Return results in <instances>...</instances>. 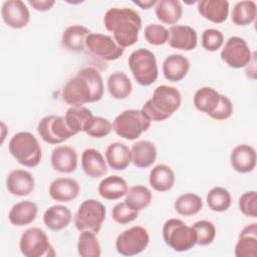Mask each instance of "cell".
Wrapping results in <instances>:
<instances>
[{
  "label": "cell",
  "instance_id": "16",
  "mask_svg": "<svg viewBox=\"0 0 257 257\" xmlns=\"http://www.w3.org/2000/svg\"><path fill=\"white\" fill-rule=\"evenodd\" d=\"M35 180L33 175L23 169L12 170L6 178L7 191L16 197L28 196L34 191Z\"/></svg>",
  "mask_w": 257,
  "mask_h": 257
},
{
  "label": "cell",
  "instance_id": "7",
  "mask_svg": "<svg viewBox=\"0 0 257 257\" xmlns=\"http://www.w3.org/2000/svg\"><path fill=\"white\" fill-rule=\"evenodd\" d=\"M128 67L136 79L142 86L153 84L159 75V69L155 54L146 48H140L128 56Z\"/></svg>",
  "mask_w": 257,
  "mask_h": 257
},
{
  "label": "cell",
  "instance_id": "43",
  "mask_svg": "<svg viewBox=\"0 0 257 257\" xmlns=\"http://www.w3.org/2000/svg\"><path fill=\"white\" fill-rule=\"evenodd\" d=\"M139 216V212L130 208L125 202L117 203L111 211V217L117 224L124 225L135 221Z\"/></svg>",
  "mask_w": 257,
  "mask_h": 257
},
{
  "label": "cell",
  "instance_id": "23",
  "mask_svg": "<svg viewBox=\"0 0 257 257\" xmlns=\"http://www.w3.org/2000/svg\"><path fill=\"white\" fill-rule=\"evenodd\" d=\"M90 30L79 24L68 26L62 33L61 44L70 52H82L86 48L85 42Z\"/></svg>",
  "mask_w": 257,
  "mask_h": 257
},
{
  "label": "cell",
  "instance_id": "28",
  "mask_svg": "<svg viewBox=\"0 0 257 257\" xmlns=\"http://www.w3.org/2000/svg\"><path fill=\"white\" fill-rule=\"evenodd\" d=\"M93 113L87 107L83 106H70L64 115L68 127L76 135L78 133H85L91 121L93 120Z\"/></svg>",
  "mask_w": 257,
  "mask_h": 257
},
{
  "label": "cell",
  "instance_id": "31",
  "mask_svg": "<svg viewBox=\"0 0 257 257\" xmlns=\"http://www.w3.org/2000/svg\"><path fill=\"white\" fill-rule=\"evenodd\" d=\"M176 181L175 173L171 167L165 164L155 166L149 175V183L157 192L170 191Z\"/></svg>",
  "mask_w": 257,
  "mask_h": 257
},
{
  "label": "cell",
  "instance_id": "25",
  "mask_svg": "<svg viewBox=\"0 0 257 257\" xmlns=\"http://www.w3.org/2000/svg\"><path fill=\"white\" fill-rule=\"evenodd\" d=\"M37 214V205L32 201L24 200L12 206L8 213V220L14 226H26L36 219Z\"/></svg>",
  "mask_w": 257,
  "mask_h": 257
},
{
  "label": "cell",
  "instance_id": "26",
  "mask_svg": "<svg viewBox=\"0 0 257 257\" xmlns=\"http://www.w3.org/2000/svg\"><path fill=\"white\" fill-rule=\"evenodd\" d=\"M132 163L141 169L151 167L157 159V148L154 143L142 140L135 143L131 149Z\"/></svg>",
  "mask_w": 257,
  "mask_h": 257
},
{
  "label": "cell",
  "instance_id": "38",
  "mask_svg": "<svg viewBox=\"0 0 257 257\" xmlns=\"http://www.w3.org/2000/svg\"><path fill=\"white\" fill-rule=\"evenodd\" d=\"M209 209L214 212L222 213L227 211L232 204V196L230 192L223 187L212 188L206 197Z\"/></svg>",
  "mask_w": 257,
  "mask_h": 257
},
{
  "label": "cell",
  "instance_id": "17",
  "mask_svg": "<svg viewBox=\"0 0 257 257\" xmlns=\"http://www.w3.org/2000/svg\"><path fill=\"white\" fill-rule=\"evenodd\" d=\"M50 162L54 171L70 174L77 169V153L75 149L70 146H58L52 151Z\"/></svg>",
  "mask_w": 257,
  "mask_h": 257
},
{
  "label": "cell",
  "instance_id": "32",
  "mask_svg": "<svg viewBox=\"0 0 257 257\" xmlns=\"http://www.w3.org/2000/svg\"><path fill=\"white\" fill-rule=\"evenodd\" d=\"M220 95L215 88L211 86H202L200 87L193 96V103L196 109L199 111L210 115L217 107Z\"/></svg>",
  "mask_w": 257,
  "mask_h": 257
},
{
  "label": "cell",
  "instance_id": "24",
  "mask_svg": "<svg viewBox=\"0 0 257 257\" xmlns=\"http://www.w3.org/2000/svg\"><path fill=\"white\" fill-rule=\"evenodd\" d=\"M199 14L213 22H224L229 14V2L227 0H201L197 2Z\"/></svg>",
  "mask_w": 257,
  "mask_h": 257
},
{
  "label": "cell",
  "instance_id": "19",
  "mask_svg": "<svg viewBox=\"0 0 257 257\" xmlns=\"http://www.w3.org/2000/svg\"><path fill=\"white\" fill-rule=\"evenodd\" d=\"M80 192L79 184L72 178H57L49 185L50 197L60 203H67L77 198Z\"/></svg>",
  "mask_w": 257,
  "mask_h": 257
},
{
  "label": "cell",
  "instance_id": "44",
  "mask_svg": "<svg viewBox=\"0 0 257 257\" xmlns=\"http://www.w3.org/2000/svg\"><path fill=\"white\" fill-rule=\"evenodd\" d=\"M239 210L246 217H257V192L248 191L239 198Z\"/></svg>",
  "mask_w": 257,
  "mask_h": 257
},
{
  "label": "cell",
  "instance_id": "11",
  "mask_svg": "<svg viewBox=\"0 0 257 257\" xmlns=\"http://www.w3.org/2000/svg\"><path fill=\"white\" fill-rule=\"evenodd\" d=\"M37 133L45 143L50 145H59L76 135L68 127L64 116L56 114L42 117L37 124Z\"/></svg>",
  "mask_w": 257,
  "mask_h": 257
},
{
  "label": "cell",
  "instance_id": "45",
  "mask_svg": "<svg viewBox=\"0 0 257 257\" xmlns=\"http://www.w3.org/2000/svg\"><path fill=\"white\" fill-rule=\"evenodd\" d=\"M112 130V123L105 117L95 116L91 121L88 130L85 132L89 137L94 139H101L110 134Z\"/></svg>",
  "mask_w": 257,
  "mask_h": 257
},
{
  "label": "cell",
  "instance_id": "33",
  "mask_svg": "<svg viewBox=\"0 0 257 257\" xmlns=\"http://www.w3.org/2000/svg\"><path fill=\"white\" fill-rule=\"evenodd\" d=\"M157 18L165 24L176 25L183 14V6L178 0H159L155 5Z\"/></svg>",
  "mask_w": 257,
  "mask_h": 257
},
{
  "label": "cell",
  "instance_id": "27",
  "mask_svg": "<svg viewBox=\"0 0 257 257\" xmlns=\"http://www.w3.org/2000/svg\"><path fill=\"white\" fill-rule=\"evenodd\" d=\"M105 161L110 169L123 171L132 163L131 149L119 142L111 143L105 150Z\"/></svg>",
  "mask_w": 257,
  "mask_h": 257
},
{
  "label": "cell",
  "instance_id": "49",
  "mask_svg": "<svg viewBox=\"0 0 257 257\" xmlns=\"http://www.w3.org/2000/svg\"><path fill=\"white\" fill-rule=\"evenodd\" d=\"M1 128H2V140H1V144H3V142H4V138H5V134H4V132L6 131V126H5L4 122H1Z\"/></svg>",
  "mask_w": 257,
  "mask_h": 257
},
{
  "label": "cell",
  "instance_id": "22",
  "mask_svg": "<svg viewBox=\"0 0 257 257\" xmlns=\"http://www.w3.org/2000/svg\"><path fill=\"white\" fill-rule=\"evenodd\" d=\"M81 168L84 174L92 179H97L107 173V165L101 153L89 148L81 155Z\"/></svg>",
  "mask_w": 257,
  "mask_h": 257
},
{
  "label": "cell",
  "instance_id": "3",
  "mask_svg": "<svg viewBox=\"0 0 257 257\" xmlns=\"http://www.w3.org/2000/svg\"><path fill=\"white\" fill-rule=\"evenodd\" d=\"M182 103L180 90L175 86L159 85L144 103L142 110L151 121H164L176 112Z\"/></svg>",
  "mask_w": 257,
  "mask_h": 257
},
{
  "label": "cell",
  "instance_id": "40",
  "mask_svg": "<svg viewBox=\"0 0 257 257\" xmlns=\"http://www.w3.org/2000/svg\"><path fill=\"white\" fill-rule=\"evenodd\" d=\"M196 232L197 244L201 246H208L213 243L216 238V227L208 220H200L192 225Z\"/></svg>",
  "mask_w": 257,
  "mask_h": 257
},
{
  "label": "cell",
  "instance_id": "18",
  "mask_svg": "<svg viewBox=\"0 0 257 257\" xmlns=\"http://www.w3.org/2000/svg\"><path fill=\"white\" fill-rule=\"evenodd\" d=\"M231 167L240 174L252 172L256 167V151L253 147L241 144L236 146L230 155Z\"/></svg>",
  "mask_w": 257,
  "mask_h": 257
},
{
  "label": "cell",
  "instance_id": "12",
  "mask_svg": "<svg viewBox=\"0 0 257 257\" xmlns=\"http://www.w3.org/2000/svg\"><path fill=\"white\" fill-rule=\"evenodd\" d=\"M253 54L245 39L239 36H231L225 42L220 55L229 67L239 69L248 65Z\"/></svg>",
  "mask_w": 257,
  "mask_h": 257
},
{
  "label": "cell",
  "instance_id": "21",
  "mask_svg": "<svg viewBox=\"0 0 257 257\" xmlns=\"http://www.w3.org/2000/svg\"><path fill=\"white\" fill-rule=\"evenodd\" d=\"M257 255V223H251L240 231L235 245L236 257H256Z\"/></svg>",
  "mask_w": 257,
  "mask_h": 257
},
{
  "label": "cell",
  "instance_id": "2",
  "mask_svg": "<svg viewBox=\"0 0 257 257\" xmlns=\"http://www.w3.org/2000/svg\"><path fill=\"white\" fill-rule=\"evenodd\" d=\"M103 24L112 33L114 41L122 48L138 42L142 18L134 9L127 7L109 8L104 14Z\"/></svg>",
  "mask_w": 257,
  "mask_h": 257
},
{
  "label": "cell",
  "instance_id": "42",
  "mask_svg": "<svg viewBox=\"0 0 257 257\" xmlns=\"http://www.w3.org/2000/svg\"><path fill=\"white\" fill-rule=\"evenodd\" d=\"M144 36L152 45H163L168 41V29L161 24H149L145 27Z\"/></svg>",
  "mask_w": 257,
  "mask_h": 257
},
{
  "label": "cell",
  "instance_id": "6",
  "mask_svg": "<svg viewBox=\"0 0 257 257\" xmlns=\"http://www.w3.org/2000/svg\"><path fill=\"white\" fill-rule=\"evenodd\" d=\"M151 122L142 109H126L115 116L112 130L118 137L134 141L150 128Z\"/></svg>",
  "mask_w": 257,
  "mask_h": 257
},
{
  "label": "cell",
  "instance_id": "15",
  "mask_svg": "<svg viewBox=\"0 0 257 257\" xmlns=\"http://www.w3.org/2000/svg\"><path fill=\"white\" fill-rule=\"evenodd\" d=\"M168 44L175 49L191 51L198 43L196 30L189 25H173L168 29Z\"/></svg>",
  "mask_w": 257,
  "mask_h": 257
},
{
  "label": "cell",
  "instance_id": "36",
  "mask_svg": "<svg viewBox=\"0 0 257 257\" xmlns=\"http://www.w3.org/2000/svg\"><path fill=\"white\" fill-rule=\"evenodd\" d=\"M124 196L125 204L138 212L147 208L153 199V195L150 189L143 185H136L131 187Z\"/></svg>",
  "mask_w": 257,
  "mask_h": 257
},
{
  "label": "cell",
  "instance_id": "35",
  "mask_svg": "<svg viewBox=\"0 0 257 257\" xmlns=\"http://www.w3.org/2000/svg\"><path fill=\"white\" fill-rule=\"evenodd\" d=\"M257 14V5L252 0H243L237 2L232 10L231 19L237 26H246L255 21Z\"/></svg>",
  "mask_w": 257,
  "mask_h": 257
},
{
  "label": "cell",
  "instance_id": "13",
  "mask_svg": "<svg viewBox=\"0 0 257 257\" xmlns=\"http://www.w3.org/2000/svg\"><path fill=\"white\" fill-rule=\"evenodd\" d=\"M85 45L91 54L104 61L116 60L124 52V48L119 46L112 37L102 33H90Z\"/></svg>",
  "mask_w": 257,
  "mask_h": 257
},
{
  "label": "cell",
  "instance_id": "20",
  "mask_svg": "<svg viewBox=\"0 0 257 257\" xmlns=\"http://www.w3.org/2000/svg\"><path fill=\"white\" fill-rule=\"evenodd\" d=\"M190 69L189 59L182 54H171L163 62L162 70L165 78L172 82L181 81L186 77Z\"/></svg>",
  "mask_w": 257,
  "mask_h": 257
},
{
  "label": "cell",
  "instance_id": "30",
  "mask_svg": "<svg viewBox=\"0 0 257 257\" xmlns=\"http://www.w3.org/2000/svg\"><path fill=\"white\" fill-rule=\"evenodd\" d=\"M71 220V211L64 205H53L43 214V223L51 231H60L66 228Z\"/></svg>",
  "mask_w": 257,
  "mask_h": 257
},
{
  "label": "cell",
  "instance_id": "5",
  "mask_svg": "<svg viewBox=\"0 0 257 257\" xmlns=\"http://www.w3.org/2000/svg\"><path fill=\"white\" fill-rule=\"evenodd\" d=\"M162 234L165 243L176 252H186L197 245V236L193 227L177 218L165 222Z\"/></svg>",
  "mask_w": 257,
  "mask_h": 257
},
{
  "label": "cell",
  "instance_id": "8",
  "mask_svg": "<svg viewBox=\"0 0 257 257\" xmlns=\"http://www.w3.org/2000/svg\"><path fill=\"white\" fill-rule=\"evenodd\" d=\"M106 209L102 203L94 199L83 201L73 216V222L79 232L89 231L97 234L105 220Z\"/></svg>",
  "mask_w": 257,
  "mask_h": 257
},
{
  "label": "cell",
  "instance_id": "14",
  "mask_svg": "<svg viewBox=\"0 0 257 257\" xmlns=\"http://www.w3.org/2000/svg\"><path fill=\"white\" fill-rule=\"evenodd\" d=\"M1 16L4 23L14 29L24 28L30 21V12L21 0H8L3 2Z\"/></svg>",
  "mask_w": 257,
  "mask_h": 257
},
{
  "label": "cell",
  "instance_id": "10",
  "mask_svg": "<svg viewBox=\"0 0 257 257\" xmlns=\"http://www.w3.org/2000/svg\"><path fill=\"white\" fill-rule=\"evenodd\" d=\"M150 234L142 226H134L122 231L115 240V249L122 256H135L147 249Z\"/></svg>",
  "mask_w": 257,
  "mask_h": 257
},
{
  "label": "cell",
  "instance_id": "1",
  "mask_svg": "<svg viewBox=\"0 0 257 257\" xmlns=\"http://www.w3.org/2000/svg\"><path fill=\"white\" fill-rule=\"evenodd\" d=\"M102 76L94 67H84L63 86L62 98L70 106H83L99 101L103 96Z\"/></svg>",
  "mask_w": 257,
  "mask_h": 257
},
{
  "label": "cell",
  "instance_id": "29",
  "mask_svg": "<svg viewBox=\"0 0 257 257\" xmlns=\"http://www.w3.org/2000/svg\"><path fill=\"white\" fill-rule=\"evenodd\" d=\"M128 190L126 181L117 175L108 176L100 181L97 187L98 194L105 200L114 201L123 197Z\"/></svg>",
  "mask_w": 257,
  "mask_h": 257
},
{
  "label": "cell",
  "instance_id": "39",
  "mask_svg": "<svg viewBox=\"0 0 257 257\" xmlns=\"http://www.w3.org/2000/svg\"><path fill=\"white\" fill-rule=\"evenodd\" d=\"M77 252L81 257H99L101 247L96 234L89 231L80 232L77 241Z\"/></svg>",
  "mask_w": 257,
  "mask_h": 257
},
{
  "label": "cell",
  "instance_id": "37",
  "mask_svg": "<svg viewBox=\"0 0 257 257\" xmlns=\"http://www.w3.org/2000/svg\"><path fill=\"white\" fill-rule=\"evenodd\" d=\"M174 207L178 214L189 217L198 214L202 210L203 201L197 194L185 193L176 199Z\"/></svg>",
  "mask_w": 257,
  "mask_h": 257
},
{
  "label": "cell",
  "instance_id": "41",
  "mask_svg": "<svg viewBox=\"0 0 257 257\" xmlns=\"http://www.w3.org/2000/svg\"><path fill=\"white\" fill-rule=\"evenodd\" d=\"M202 47L210 52L217 51L224 45V35L223 33L214 28H209L203 31L201 36Z\"/></svg>",
  "mask_w": 257,
  "mask_h": 257
},
{
  "label": "cell",
  "instance_id": "47",
  "mask_svg": "<svg viewBox=\"0 0 257 257\" xmlns=\"http://www.w3.org/2000/svg\"><path fill=\"white\" fill-rule=\"evenodd\" d=\"M28 4L36 11L45 12L50 10L55 4L54 0H29Z\"/></svg>",
  "mask_w": 257,
  "mask_h": 257
},
{
  "label": "cell",
  "instance_id": "46",
  "mask_svg": "<svg viewBox=\"0 0 257 257\" xmlns=\"http://www.w3.org/2000/svg\"><path fill=\"white\" fill-rule=\"evenodd\" d=\"M233 109L234 107L231 99L228 96L221 94L220 100L216 109L209 116L216 120H225L232 115Z\"/></svg>",
  "mask_w": 257,
  "mask_h": 257
},
{
  "label": "cell",
  "instance_id": "4",
  "mask_svg": "<svg viewBox=\"0 0 257 257\" xmlns=\"http://www.w3.org/2000/svg\"><path fill=\"white\" fill-rule=\"evenodd\" d=\"M10 155L22 166L34 168L42 159V150L36 137L29 132L16 133L8 144Z\"/></svg>",
  "mask_w": 257,
  "mask_h": 257
},
{
  "label": "cell",
  "instance_id": "9",
  "mask_svg": "<svg viewBox=\"0 0 257 257\" xmlns=\"http://www.w3.org/2000/svg\"><path fill=\"white\" fill-rule=\"evenodd\" d=\"M19 249L25 257H49L54 255L45 231L38 227L28 228L21 234Z\"/></svg>",
  "mask_w": 257,
  "mask_h": 257
},
{
  "label": "cell",
  "instance_id": "48",
  "mask_svg": "<svg viewBox=\"0 0 257 257\" xmlns=\"http://www.w3.org/2000/svg\"><path fill=\"white\" fill-rule=\"evenodd\" d=\"M134 4H136L137 6H139L140 8L142 9H146V10H149L151 9L152 7H154L157 3V0H134L133 1Z\"/></svg>",
  "mask_w": 257,
  "mask_h": 257
},
{
  "label": "cell",
  "instance_id": "34",
  "mask_svg": "<svg viewBox=\"0 0 257 257\" xmlns=\"http://www.w3.org/2000/svg\"><path fill=\"white\" fill-rule=\"evenodd\" d=\"M107 90L111 97L115 99L126 98L133 90V84L130 77L122 71H115L107 78Z\"/></svg>",
  "mask_w": 257,
  "mask_h": 257
}]
</instances>
